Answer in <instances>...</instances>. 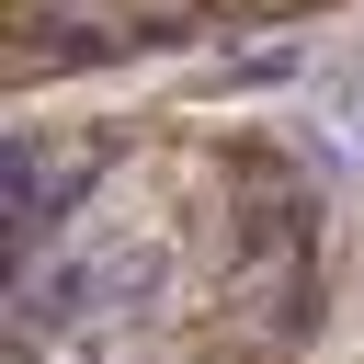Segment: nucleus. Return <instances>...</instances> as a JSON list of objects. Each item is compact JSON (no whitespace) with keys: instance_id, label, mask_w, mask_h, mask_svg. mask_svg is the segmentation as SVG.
<instances>
[{"instance_id":"1","label":"nucleus","mask_w":364,"mask_h":364,"mask_svg":"<svg viewBox=\"0 0 364 364\" xmlns=\"http://www.w3.org/2000/svg\"><path fill=\"white\" fill-rule=\"evenodd\" d=\"M171 296V239H91V250H57V262H34L23 273V330H125V318H148Z\"/></svg>"},{"instance_id":"2","label":"nucleus","mask_w":364,"mask_h":364,"mask_svg":"<svg viewBox=\"0 0 364 364\" xmlns=\"http://www.w3.org/2000/svg\"><path fill=\"white\" fill-rule=\"evenodd\" d=\"M330 148L364 171V91H341V102H330Z\"/></svg>"}]
</instances>
